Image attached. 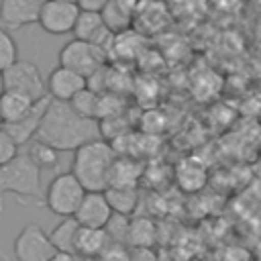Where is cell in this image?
<instances>
[{
	"label": "cell",
	"mask_w": 261,
	"mask_h": 261,
	"mask_svg": "<svg viewBox=\"0 0 261 261\" xmlns=\"http://www.w3.org/2000/svg\"><path fill=\"white\" fill-rule=\"evenodd\" d=\"M35 139L51 145L57 151H75L77 147L100 139V128L98 120L82 118L67 102L51 100Z\"/></svg>",
	"instance_id": "cell-1"
},
{
	"label": "cell",
	"mask_w": 261,
	"mask_h": 261,
	"mask_svg": "<svg viewBox=\"0 0 261 261\" xmlns=\"http://www.w3.org/2000/svg\"><path fill=\"white\" fill-rule=\"evenodd\" d=\"M116 159L112 145L104 139H94L73 151L71 171L86 192H104L108 188V173Z\"/></svg>",
	"instance_id": "cell-2"
},
{
	"label": "cell",
	"mask_w": 261,
	"mask_h": 261,
	"mask_svg": "<svg viewBox=\"0 0 261 261\" xmlns=\"http://www.w3.org/2000/svg\"><path fill=\"white\" fill-rule=\"evenodd\" d=\"M16 194L24 198H43L41 171L31 163L27 153H18L10 163L0 167V212L4 210V196Z\"/></svg>",
	"instance_id": "cell-3"
},
{
	"label": "cell",
	"mask_w": 261,
	"mask_h": 261,
	"mask_svg": "<svg viewBox=\"0 0 261 261\" xmlns=\"http://www.w3.org/2000/svg\"><path fill=\"white\" fill-rule=\"evenodd\" d=\"M84 196H86V190L82 188V184L73 177V173L65 171V173H57L49 181L43 194V202L47 210L57 214L59 218H71L80 202L84 200Z\"/></svg>",
	"instance_id": "cell-4"
},
{
	"label": "cell",
	"mask_w": 261,
	"mask_h": 261,
	"mask_svg": "<svg viewBox=\"0 0 261 261\" xmlns=\"http://www.w3.org/2000/svg\"><path fill=\"white\" fill-rule=\"evenodd\" d=\"M59 65L88 80L92 73H96L106 65V53L92 43L71 39L59 51Z\"/></svg>",
	"instance_id": "cell-5"
},
{
	"label": "cell",
	"mask_w": 261,
	"mask_h": 261,
	"mask_svg": "<svg viewBox=\"0 0 261 261\" xmlns=\"http://www.w3.org/2000/svg\"><path fill=\"white\" fill-rule=\"evenodd\" d=\"M2 84H4V90L24 94L33 102H39L41 98L47 96L45 80L33 61L18 59L14 65H10L6 71H2Z\"/></svg>",
	"instance_id": "cell-6"
},
{
	"label": "cell",
	"mask_w": 261,
	"mask_h": 261,
	"mask_svg": "<svg viewBox=\"0 0 261 261\" xmlns=\"http://www.w3.org/2000/svg\"><path fill=\"white\" fill-rule=\"evenodd\" d=\"M53 253L55 247L49 241V232H45L39 224L22 226L12 243V255L16 261H49Z\"/></svg>",
	"instance_id": "cell-7"
},
{
	"label": "cell",
	"mask_w": 261,
	"mask_h": 261,
	"mask_svg": "<svg viewBox=\"0 0 261 261\" xmlns=\"http://www.w3.org/2000/svg\"><path fill=\"white\" fill-rule=\"evenodd\" d=\"M77 16H80V8L73 2L43 0L37 24L49 35H67L73 31Z\"/></svg>",
	"instance_id": "cell-8"
},
{
	"label": "cell",
	"mask_w": 261,
	"mask_h": 261,
	"mask_svg": "<svg viewBox=\"0 0 261 261\" xmlns=\"http://www.w3.org/2000/svg\"><path fill=\"white\" fill-rule=\"evenodd\" d=\"M43 0H0V24L4 31H18L35 24Z\"/></svg>",
	"instance_id": "cell-9"
},
{
	"label": "cell",
	"mask_w": 261,
	"mask_h": 261,
	"mask_svg": "<svg viewBox=\"0 0 261 261\" xmlns=\"http://www.w3.org/2000/svg\"><path fill=\"white\" fill-rule=\"evenodd\" d=\"M71 33H73V39L92 43V45L100 47L104 53L110 49L112 39H114V33H110L106 29L102 14L100 12H88V10H80V16H77Z\"/></svg>",
	"instance_id": "cell-10"
},
{
	"label": "cell",
	"mask_w": 261,
	"mask_h": 261,
	"mask_svg": "<svg viewBox=\"0 0 261 261\" xmlns=\"http://www.w3.org/2000/svg\"><path fill=\"white\" fill-rule=\"evenodd\" d=\"M112 210L106 202L104 192H86L84 200L80 202L73 218L84 228H104L110 220Z\"/></svg>",
	"instance_id": "cell-11"
},
{
	"label": "cell",
	"mask_w": 261,
	"mask_h": 261,
	"mask_svg": "<svg viewBox=\"0 0 261 261\" xmlns=\"http://www.w3.org/2000/svg\"><path fill=\"white\" fill-rule=\"evenodd\" d=\"M45 88H47V96L51 100L69 102L77 92H82L86 88V77H82L80 73H75L71 69H65V67L57 65L47 75Z\"/></svg>",
	"instance_id": "cell-12"
},
{
	"label": "cell",
	"mask_w": 261,
	"mask_h": 261,
	"mask_svg": "<svg viewBox=\"0 0 261 261\" xmlns=\"http://www.w3.org/2000/svg\"><path fill=\"white\" fill-rule=\"evenodd\" d=\"M49 102H51L49 96L41 98L39 102H35L33 110H31L24 118H20V120H16V122H12V124H4V126H2L4 133L14 141L16 147H20V145H24V143H31V141L35 139V135H37V130H39V124H41V120H43V114H45Z\"/></svg>",
	"instance_id": "cell-13"
},
{
	"label": "cell",
	"mask_w": 261,
	"mask_h": 261,
	"mask_svg": "<svg viewBox=\"0 0 261 261\" xmlns=\"http://www.w3.org/2000/svg\"><path fill=\"white\" fill-rule=\"evenodd\" d=\"M141 171L143 169L139 159L116 155L108 173V188H137L141 179Z\"/></svg>",
	"instance_id": "cell-14"
},
{
	"label": "cell",
	"mask_w": 261,
	"mask_h": 261,
	"mask_svg": "<svg viewBox=\"0 0 261 261\" xmlns=\"http://www.w3.org/2000/svg\"><path fill=\"white\" fill-rule=\"evenodd\" d=\"M110 245L104 228H77L75 234V255L80 259H98L102 251Z\"/></svg>",
	"instance_id": "cell-15"
},
{
	"label": "cell",
	"mask_w": 261,
	"mask_h": 261,
	"mask_svg": "<svg viewBox=\"0 0 261 261\" xmlns=\"http://www.w3.org/2000/svg\"><path fill=\"white\" fill-rule=\"evenodd\" d=\"M33 106H35V102L31 98H27L24 94L10 92V90H4L0 94V118L4 124H12V122L24 118L33 110Z\"/></svg>",
	"instance_id": "cell-16"
},
{
	"label": "cell",
	"mask_w": 261,
	"mask_h": 261,
	"mask_svg": "<svg viewBox=\"0 0 261 261\" xmlns=\"http://www.w3.org/2000/svg\"><path fill=\"white\" fill-rule=\"evenodd\" d=\"M206 167L196 159H181L175 165V181L184 192H198L206 186Z\"/></svg>",
	"instance_id": "cell-17"
},
{
	"label": "cell",
	"mask_w": 261,
	"mask_h": 261,
	"mask_svg": "<svg viewBox=\"0 0 261 261\" xmlns=\"http://www.w3.org/2000/svg\"><path fill=\"white\" fill-rule=\"evenodd\" d=\"M106 202L114 214L130 216L139 204V190L137 188H106L104 190Z\"/></svg>",
	"instance_id": "cell-18"
},
{
	"label": "cell",
	"mask_w": 261,
	"mask_h": 261,
	"mask_svg": "<svg viewBox=\"0 0 261 261\" xmlns=\"http://www.w3.org/2000/svg\"><path fill=\"white\" fill-rule=\"evenodd\" d=\"M27 157L39 171H55L59 167V151L39 139H33L29 143Z\"/></svg>",
	"instance_id": "cell-19"
},
{
	"label": "cell",
	"mask_w": 261,
	"mask_h": 261,
	"mask_svg": "<svg viewBox=\"0 0 261 261\" xmlns=\"http://www.w3.org/2000/svg\"><path fill=\"white\" fill-rule=\"evenodd\" d=\"M80 224L75 222V218H61V222L49 232V241L55 247V251H63V253H71L75 255V234H77Z\"/></svg>",
	"instance_id": "cell-20"
},
{
	"label": "cell",
	"mask_w": 261,
	"mask_h": 261,
	"mask_svg": "<svg viewBox=\"0 0 261 261\" xmlns=\"http://www.w3.org/2000/svg\"><path fill=\"white\" fill-rule=\"evenodd\" d=\"M157 237L155 222L147 216H133L128 224V247H153Z\"/></svg>",
	"instance_id": "cell-21"
},
{
	"label": "cell",
	"mask_w": 261,
	"mask_h": 261,
	"mask_svg": "<svg viewBox=\"0 0 261 261\" xmlns=\"http://www.w3.org/2000/svg\"><path fill=\"white\" fill-rule=\"evenodd\" d=\"M71 110L75 114H80L82 118H88V120H98V94L84 88L82 92H77L69 102Z\"/></svg>",
	"instance_id": "cell-22"
},
{
	"label": "cell",
	"mask_w": 261,
	"mask_h": 261,
	"mask_svg": "<svg viewBox=\"0 0 261 261\" xmlns=\"http://www.w3.org/2000/svg\"><path fill=\"white\" fill-rule=\"evenodd\" d=\"M128 224H130V216H122V214H114L112 212L110 220L104 226V232H106L108 241L112 245L128 247Z\"/></svg>",
	"instance_id": "cell-23"
},
{
	"label": "cell",
	"mask_w": 261,
	"mask_h": 261,
	"mask_svg": "<svg viewBox=\"0 0 261 261\" xmlns=\"http://www.w3.org/2000/svg\"><path fill=\"white\" fill-rule=\"evenodd\" d=\"M16 61H18L16 41L12 39V35L8 31H4L0 27V73L6 71L10 65H14Z\"/></svg>",
	"instance_id": "cell-24"
},
{
	"label": "cell",
	"mask_w": 261,
	"mask_h": 261,
	"mask_svg": "<svg viewBox=\"0 0 261 261\" xmlns=\"http://www.w3.org/2000/svg\"><path fill=\"white\" fill-rule=\"evenodd\" d=\"M165 126V120L161 116V112H155V110H149L143 114L141 118V130L143 135H155V133H161Z\"/></svg>",
	"instance_id": "cell-25"
},
{
	"label": "cell",
	"mask_w": 261,
	"mask_h": 261,
	"mask_svg": "<svg viewBox=\"0 0 261 261\" xmlns=\"http://www.w3.org/2000/svg\"><path fill=\"white\" fill-rule=\"evenodd\" d=\"M18 155V147L14 145V141L4 133V128H0V167L10 163L14 157Z\"/></svg>",
	"instance_id": "cell-26"
},
{
	"label": "cell",
	"mask_w": 261,
	"mask_h": 261,
	"mask_svg": "<svg viewBox=\"0 0 261 261\" xmlns=\"http://www.w3.org/2000/svg\"><path fill=\"white\" fill-rule=\"evenodd\" d=\"M96 261H128V247H122V245H108L102 255L96 259Z\"/></svg>",
	"instance_id": "cell-27"
},
{
	"label": "cell",
	"mask_w": 261,
	"mask_h": 261,
	"mask_svg": "<svg viewBox=\"0 0 261 261\" xmlns=\"http://www.w3.org/2000/svg\"><path fill=\"white\" fill-rule=\"evenodd\" d=\"M128 261H157L153 247H128Z\"/></svg>",
	"instance_id": "cell-28"
},
{
	"label": "cell",
	"mask_w": 261,
	"mask_h": 261,
	"mask_svg": "<svg viewBox=\"0 0 261 261\" xmlns=\"http://www.w3.org/2000/svg\"><path fill=\"white\" fill-rule=\"evenodd\" d=\"M110 0H77V8L80 10H88V12H102L104 6L108 4Z\"/></svg>",
	"instance_id": "cell-29"
},
{
	"label": "cell",
	"mask_w": 261,
	"mask_h": 261,
	"mask_svg": "<svg viewBox=\"0 0 261 261\" xmlns=\"http://www.w3.org/2000/svg\"><path fill=\"white\" fill-rule=\"evenodd\" d=\"M49 261H80L77 255H71V253H63V251H55L53 257Z\"/></svg>",
	"instance_id": "cell-30"
},
{
	"label": "cell",
	"mask_w": 261,
	"mask_h": 261,
	"mask_svg": "<svg viewBox=\"0 0 261 261\" xmlns=\"http://www.w3.org/2000/svg\"><path fill=\"white\" fill-rule=\"evenodd\" d=\"M253 35H255V41H257V45H261V16L255 20V24H253Z\"/></svg>",
	"instance_id": "cell-31"
},
{
	"label": "cell",
	"mask_w": 261,
	"mask_h": 261,
	"mask_svg": "<svg viewBox=\"0 0 261 261\" xmlns=\"http://www.w3.org/2000/svg\"><path fill=\"white\" fill-rule=\"evenodd\" d=\"M4 92V84H2V73H0V94Z\"/></svg>",
	"instance_id": "cell-32"
},
{
	"label": "cell",
	"mask_w": 261,
	"mask_h": 261,
	"mask_svg": "<svg viewBox=\"0 0 261 261\" xmlns=\"http://www.w3.org/2000/svg\"><path fill=\"white\" fill-rule=\"evenodd\" d=\"M57 2H73V4H75L77 0H57Z\"/></svg>",
	"instance_id": "cell-33"
},
{
	"label": "cell",
	"mask_w": 261,
	"mask_h": 261,
	"mask_svg": "<svg viewBox=\"0 0 261 261\" xmlns=\"http://www.w3.org/2000/svg\"><path fill=\"white\" fill-rule=\"evenodd\" d=\"M2 126H4V122H2V118H0V128H2Z\"/></svg>",
	"instance_id": "cell-34"
},
{
	"label": "cell",
	"mask_w": 261,
	"mask_h": 261,
	"mask_svg": "<svg viewBox=\"0 0 261 261\" xmlns=\"http://www.w3.org/2000/svg\"><path fill=\"white\" fill-rule=\"evenodd\" d=\"M259 90H261V86H259Z\"/></svg>",
	"instance_id": "cell-35"
}]
</instances>
